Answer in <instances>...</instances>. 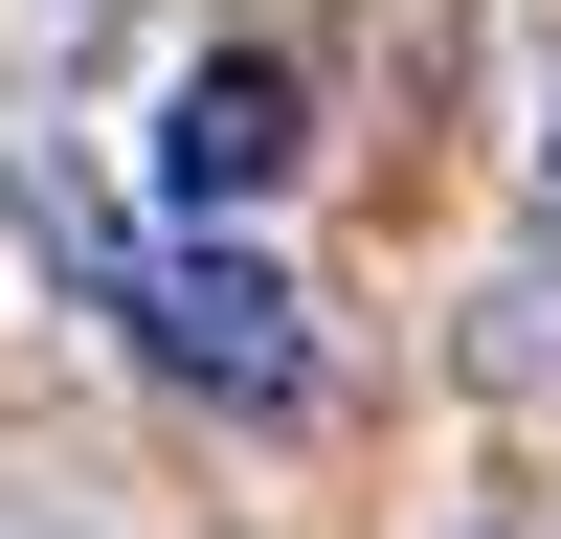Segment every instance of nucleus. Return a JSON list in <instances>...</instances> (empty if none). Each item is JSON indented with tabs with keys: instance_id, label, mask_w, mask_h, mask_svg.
I'll use <instances>...</instances> for the list:
<instances>
[{
	"instance_id": "nucleus-1",
	"label": "nucleus",
	"mask_w": 561,
	"mask_h": 539,
	"mask_svg": "<svg viewBox=\"0 0 561 539\" xmlns=\"http://www.w3.org/2000/svg\"><path fill=\"white\" fill-rule=\"evenodd\" d=\"M23 248L68 270L90 314H113L135 359H158L180 404H225V427H293L314 404V293L248 248V225H203V203H158V225H113L90 180H23Z\"/></svg>"
},
{
	"instance_id": "nucleus-2",
	"label": "nucleus",
	"mask_w": 561,
	"mask_h": 539,
	"mask_svg": "<svg viewBox=\"0 0 561 539\" xmlns=\"http://www.w3.org/2000/svg\"><path fill=\"white\" fill-rule=\"evenodd\" d=\"M293 158H314V90H293V45H180V68H158V203L270 225V203H293Z\"/></svg>"
},
{
	"instance_id": "nucleus-3",
	"label": "nucleus",
	"mask_w": 561,
	"mask_h": 539,
	"mask_svg": "<svg viewBox=\"0 0 561 539\" xmlns=\"http://www.w3.org/2000/svg\"><path fill=\"white\" fill-rule=\"evenodd\" d=\"M472 382H494V404H539V427H561V225H539V248H517V270L472 293Z\"/></svg>"
},
{
	"instance_id": "nucleus-4",
	"label": "nucleus",
	"mask_w": 561,
	"mask_h": 539,
	"mask_svg": "<svg viewBox=\"0 0 561 539\" xmlns=\"http://www.w3.org/2000/svg\"><path fill=\"white\" fill-rule=\"evenodd\" d=\"M517 180H539V225H561V45H539V90H517Z\"/></svg>"
}]
</instances>
